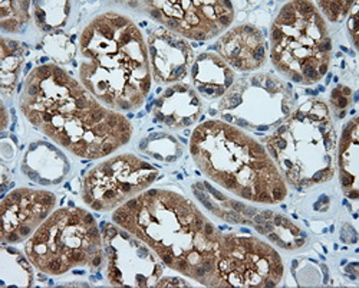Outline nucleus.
I'll return each mask as SVG.
<instances>
[{"instance_id":"4468645a","label":"nucleus","mask_w":359,"mask_h":288,"mask_svg":"<svg viewBox=\"0 0 359 288\" xmlns=\"http://www.w3.org/2000/svg\"><path fill=\"white\" fill-rule=\"evenodd\" d=\"M149 68L153 81L158 85L182 82L194 64V51L191 45L164 26L157 27L147 41Z\"/></svg>"},{"instance_id":"4be33fe9","label":"nucleus","mask_w":359,"mask_h":288,"mask_svg":"<svg viewBox=\"0 0 359 288\" xmlns=\"http://www.w3.org/2000/svg\"><path fill=\"white\" fill-rule=\"evenodd\" d=\"M32 263L18 249L4 247L0 249V285L8 287H32L35 274Z\"/></svg>"},{"instance_id":"2eb2a0df","label":"nucleus","mask_w":359,"mask_h":288,"mask_svg":"<svg viewBox=\"0 0 359 288\" xmlns=\"http://www.w3.org/2000/svg\"><path fill=\"white\" fill-rule=\"evenodd\" d=\"M215 49L233 70L242 72L262 68L267 56L264 37L252 25L231 27L217 41Z\"/></svg>"},{"instance_id":"0eeeda50","label":"nucleus","mask_w":359,"mask_h":288,"mask_svg":"<svg viewBox=\"0 0 359 288\" xmlns=\"http://www.w3.org/2000/svg\"><path fill=\"white\" fill-rule=\"evenodd\" d=\"M34 267L46 275L76 268L98 270L104 261V240L95 218L81 208H61L25 244Z\"/></svg>"},{"instance_id":"aec40b11","label":"nucleus","mask_w":359,"mask_h":288,"mask_svg":"<svg viewBox=\"0 0 359 288\" xmlns=\"http://www.w3.org/2000/svg\"><path fill=\"white\" fill-rule=\"evenodd\" d=\"M255 222V228L260 234L267 235L269 240L283 249H296L305 244L306 234L283 215L264 211L256 215Z\"/></svg>"},{"instance_id":"39448f33","label":"nucleus","mask_w":359,"mask_h":288,"mask_svg":"<svg viewBox=\"0 0 359 288\" xmlns=\"http://www.w3.org/2000/svg\"><path fill=\"white\" fill-rule=\"evenodd\" d=\"M285 182L304 189L331 181L337 170L338 138L327 104L309 98L263 138Z\"/></svg>"},{"instance_id":"f3484780","label":"nucleus","mask_w":359,"mask_h":288,"mask_svg":"<svg viewBox=\"0 0 359 288\" xmlns=\"http://www.w3.org/2000/svg\"><path fill=\"white\" fill-rule=\"evenodd\" d=\"M69 169L71 164L67 156L46 141L32 143L22 160L23 175L43 186L61 183Z\"/></svg>"},{"instance_id":"423d86ee","label":"nucleus","mask_w":359,"mask_h":288,"mask_svg":"<svg viewBox=\"0 0 359 288\" xmlns=\"http://www.w3.org/2000/svg\"><path fill=\"white\" fill-rule=\"evenodd\" d=\"M332 58V41L325 18L312 2H289L276 16L271 31V60L290 81L319 82Z\"/></svg>"},{"instance_id":"c756f323","label":"nucleus","mask_w":359,"mask_h":288,"mask_svg":"<svg viewBox=\"0 0 359 288\" xmlns=\"http://www.w3.org/2000/svg\"><path fill=\"white\" fill-rule=\"evenodd\" d=\"M156 287H190V284L182 278H160Z\"/></svg>"},{"instance_id":"9b49d317","label":"nucleus","mask_w":359,"mask_h":288,"mask_svg":"<svg viewBox=\"0 0 359 288\" xmlns=\"http://www.w3.org/2000/svg\"><path fill=\"white\" fill-rule=\"evenodd\" d=\"M133 5L168 31L191 41H210L234 20L233 4L227 0H153Z\"/></svg>"},{"instance_id":"9d476101","label":"nucleus","mask_w":359,"mask_h":288,"mask_svg":"<svg viewBox=\"0 0 359 288\" xmlns=\"http://www.w3.org/2000/svg\"><path fill=\"white\" fill-rule=\"evenodd\" d=\"M285 267L279 252L255 237L223 235L217 261L220 288L276 287Z\"/></svg>"},{"instance_id":"6e6552de","label":"nucleus","mask_w":359,"mask_h":288,"mask_svg":"<svg viewBox=\"0 0 359 288\" xmlns=\"http://www.w3.org/2000/svg\"><path fill=\"white\" fill-rule=\"evenodd\" d=\"M294 108L290 86L264 72L236 79L219 101L222 122L249 131L278 129Z\"/></svg>"},{"instance_id":"6ab92c4d","label":"nucleus","mask_w":359,"mask_h":288,"mask_svg":"<svg viewBox=\"0 0 359 288\" xmlns=\"http://www.w3.org/2000/svg\"><path fill=\"white\" fill-rule=\"evenodd\" d=\"M339 181L342 190L351 200H358V170H359V119L353 117L344 127L337 153Z\"/></svg>"},{"instance_id":"ddd939ff","label":"nucleus","mask_w":359,"mask_h":288,"mask_svg":"<svg viewBox=\"0 0 359 288\" xmlns=\"http://www.w3.org/2000/svg\"><path fill=\"white\" fill-rule=\"evenodd\" d=\"M56 205V196L48 190L20 188L12 190L0 207L2 241L20 244L31 238L49 218Z\"/></svg>"},{"instance_id":"f03ea898","label":"nucleus","mask_w":359,"mask_h":288,"mask_svg":"<svg viewBox=\"0 0 359 288\" xmlns=\"http://www.w3.org/2000/svg\"><path fill=\"white\" fill-rule=\"evenodd\" d=\"M112 221L145 242L168 268L201 285L219 287L223 235L183 195L145 190L118 207Z\"/></svg>"},{"instance_id":"393cba45","label":"nucleus","mask_w":359,"mask_h":288,"mask_svg":"<svg viewBox=\"0 0 359 288\" xmlns=\"http://www.w3.org/2000/svg\"><path fill=\"white\" fill-rule=\"evenodd\" d=\"M31 20V2L19 0V2L0 4V27L8 34H19L25 31Z\"/></svg>"},{"instance_id":"7c9ffc66","label":"nucleus","mask_w":359,"mask_h":288,"mask_svg":"<svg viewBox=\"0 0 359 288\" xmlns=\"http://www.w3.org/2000/svg\"><path fill=\"white\" fill-rule=\"evenodd\" d=\"M2 111H4V123H2V130H5L8 127V112H6V108L5 105L2 104Z\"/></svg>"},{"instance_id":"f8f14e48","label":"nucleus","mask_w":359,"mask_h":288,"mask_svg":"<svg viewBox=\"0 0 359 288\" xmlns=\"http://www.w3.org/2000/svg\"><path fill=\"white\" fill-rule=\"evenodd\" d=\"M107 280L115 287H156L164 263L145 242L119 225L102 222Z\"/></svg>"},{"instance_id":"dca6fc26","label":"nucleus","mask_w":359,"mask_h":288,"mask_svg":"<svg viewBox=\"0 0 359 288\" xmlns=\"http://www.w3.org/2000/svg\"><path fill=\"white\" fill-rule=\"evenodd\" d=\"M203 112V103L198 93L184 82H177L160 90L153 105L156 123L180 130L193 126Z\"/></svg>"},{"instance_id":"412c9836","label":"nucleus","mask_w":359,"mask_h":288,"mask_svg":"<svg viewBox=\"0 0 359 288\" xmlns=\"http://www.w3.org/2000/svg\"><path fill=\"white\" fill-rule=\"evenodd\" d=\"M25 64V49L13 39H0V91L13 96Z\"/></svg>"},{"instance_id":"bb28decb","label":"nucleus","mask_w":359,"mask_h":288,"mask_svg":"<svg viewBox=\"0 0 359 288\" xmlns=\"http://www.w3.org/2000/svg\"><path fill=\"white\" fill-rule=\"evenodd\" d=\"M318 5L329 20L339 22L348 16L353 2H318Z\"/></svg>"},{"instance_id":"a878e982","label":"nucleus","mask_w":359,"mask_h":288,"mask_svg":"<svg viewBox=\"0 0 359 288\" xmlns=\"http://www.w3.org/2000/svg\"><path fill=\"white\" fill-rule=\"evenodd\" d=\"M42 44L45 52L56 63V65L69 64L75 58L76 46L74 44V39L64 31L48 34L43 38Z\"/></svg>"},{"instance_id":"cd10ccee","label":"nucleus","mask_w":359,"mask_h":288,"mask_svg":"<svg viewBox=\"0 0 359 288\" xmlns=\"http://www.w3.org/2000/svg\"><path fill=\"white\" fill-rule=\"evenodd\" d=\"M331 104L335 111H342L341 112V119H342L346 112V108L351 104V90L348 89V86H345V85L337 86L331 96Z\"/></svg>"},{"instance_id":"5701e85b","label":"nucleus","mask_w":359,"mask_h":288,"mask_svg":"<svg viewBox=\"0 0 359 288\" xmlns=\"http://www.w3.org/2000/svg\"><path fill=\"white\" fill-rule=\"evenodd\" d=\"M32 5L35 23L42 32L62 31L71 13L69 2H34Z\"/></svg>"},{"instance_id":"b1692460","label":"nucleus","mask_w":359,"mask_h":288,"mask_svg":"<svg viewBox=\"0 0 359 288\" xmlns=\"http://www.w3.org/2000/svg\"><path fill=\"white\" fill-rule=\"evenodd\" d=\"M138 149L156 160L167 163L175 162L183 155L182 144H180V141L174 136L168 133L149 134L140 143Z\"/></svg>"},{"instance_id":"7ed1b4c3","label":"nucleus","mask_w":359,"mask_h":288,"mask_svg":"<svg viewBox=\"0 0 359 288\" xmlns=\"http://www.w3.org/2000/svg\"><path fill=\"white\" fill-rule=\"evenodd\" d=\"M79 78L98 101L115 111L138 110L151 90L148 48L126 15L105 12L79 35Z\"/></svg>"},{"instance_id":"f257e3e1","label":"nucleus","mask_w":359,"mask_h":288,"mask_svg":"<svg viewBox=\"0 0 359 288\" xmlns=\"http://www.w3.org/2000/svg\"><path fill=\"white\" fill-rule=\"evenodd\" d=\"M19 108L35 129L81 159L109 156L133 137L126 115L104 105L56 64L39 65L26 77Z\"/></svg>"},{"instance_id":"1a4fd4ad","label":"nucleus","mask_w":359,"mask_h":288,"mask_svg":"<svg viewBox=\"0 0 359 288\" xmlns=\"http://www.w3.org/2000/svg\"><path fill=\"white\" fill-rule=\"evenodd\" d=\"M158 175L157 167L134 155L114 156L86 173L82 199L97 212L114 211L145 192Z\"/></svg>"},{"instance_id":"c85d7f7f","label":"nucleus","mask_w":359,"mask_h":288,"mask_svg":"<svg viewBox=\"0 0 359 288\" xmlns=\"http://www.w3.org/2000/svg\"><path fill=\"white\" fill-rule=\"evenodd\" d=\"M348 16H349L348 18V32L352 38L355 48H358L359 46V42H358V2H353Z\"/></svg>"},{"instance_id":"20e7f679","label":"nucleus","mask_w":359,"mask_h":288,"mask_svg":"<svg viewBox=\"0 0 359 288\" xmlns=\"http://www.w3.org/2000/svg\"><path fill=\"white\" fill-rule=\"evenodd\" d=\"M190 152L204 176L238 197L273 205L287 196L275 160L242 129L222 120L204 122L191 134Z\"/></svg>"},{"instance_id":"a211bd4d","label":"nucleus","mask_w":359,"mask_h":288,"mask_svg":"<svg viewBox=\"0 0 359 288\" xmlns=\"http://www.w3.org/2000/svg\"><path fill=\"white\" fill-rule=\"evenodd\" d=\"M196 91L207 100L222 98L236 81L234 70L216 52H204L191 67Z\"/></svg>"}]
</instances>
